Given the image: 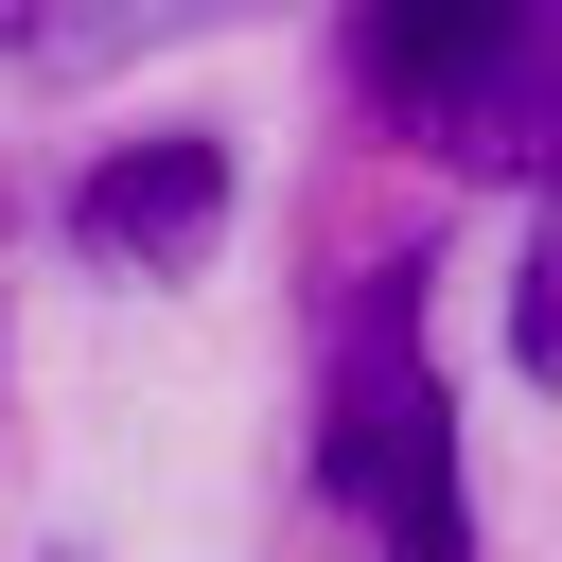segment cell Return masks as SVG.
Masks as SVG:
<instances>
[{
    "label": "cell",
    "instance_id": "obj_1",
    "mask_svg": "<svg viewBox=\"0 0 562 562\" xmlns=\"http://www.w3.org/2000/svg\"><path fill=\"white\" fill-rule=\"evenodd\" d=\"M422 246H386L334 316V404H316V474L386 562H474V492H457V422H439V351H422Z\"/></svg>",
    "mask_w": 562,
    "mask_h": 562
},
{
    "label": "cell",
    "instance_id": "obj_2",
    "mask_svg": "<svg viewBox=\"0 0 562 562\" xmlns=\"http://www.w3.org/2000/svg\"><path fill=\"white\" fill-rule=\"evenodd\" d=\"M351 88L457 176H562V0H351Z\"/></svg>",
    "mask_w": 562,
    "mask_h": 562
},
{
    "label": "cell",
    "instance_id": "obj_3",
    "mask_svg": "<svg viewBox=\"0 0 562 562\" xmlns=\"http://www.w3.org/2000/svg\"><path fill=\"white\" fill-rule=\"evenodd\" d=\"M211 228H228V140H211V123H158V140H123V158L70 176V246H88V263L176 281Z\"/></svg>",
    "mask_w": 562,
    "mask_h": 562
},
{
    "label": "cell",
    "instance_id": "obj_4",
    "mask_svg": "<svg viewBox=\"0 0 562 562\" xmlns=\"http://www.w3.org/2000/svg\"><path fill=\"white\" fill-rule=\"evenodd\" d=\"M246 0H0V53L18 70H140L176 35H228Z\"/></svg>",
    "mask_w": 562,
    "mask_h": 562
},
{
    "label": "cell",
    "instance_id": "obj_5",
    "mask_svg": "<svg viewBox=\"0 0 562 562\" xmlns=\"http://www.w3.org/2000/svg\"><path fill=\"white\" fill-rule=\"evenodd\" d=\"M509 369L562 386V176H544V228H527V263H509Z\"/></svg>",
    "mask_w": 562,
    "mask_h": 562
}]
</instances>
